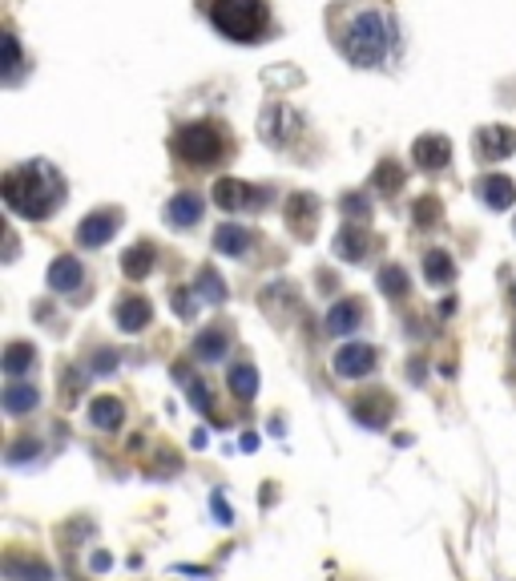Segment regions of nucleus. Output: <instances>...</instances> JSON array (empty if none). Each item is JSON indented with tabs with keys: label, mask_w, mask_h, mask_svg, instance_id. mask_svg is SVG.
Masks as SVG:
<instances>
[{
	"label": "nucleus",
	"mask_w": 516,
	"mask_h": 581,
	"mask_svg": "<svg viewBox=\"0 0 516 581\" xmlns=\"http://www.w3.org/2000/svg\"><path fill=\"white\" fill-rule=\"evenodd\" d=\"M0 190H4V202L16 210V214L48 218L53 214V206L61 202L64 182L48 161H29V166H21V169H8L4 182H0Z\"/></svg>",
	"instance_id": "nucleus-1"
},
{
	"label": "nucleus",
	"mask_w": 516,
	"mask_h": 581,
	"mask_svg": "<svg viewBox=\"0 0 516 581\" xmlns=\"http://www.w3.org/2000/svg\"><path fill=\"white\" fill-rule=\"evenodd\" d=\"M339 37V48H343L347 61L355 65H383L395 48V24H391V13L383 8H363L355 13L343 29L335 32Z\"/></svg>",
	"instance_id": "nucleus-2"
},
{
	"label": "nucleus",
	"mask_w": 516,
	"mask_h": 581,
	"mask_svg": "<svg viewBox=\"0 0 516 581\" xmlns=\"http://www.w3.org/2000/svg\"><path fill=\"white\" fill-rule=\"evenodd\" d=\"M210 21L230 40H258L266 29V0H214Z\"/></svg>",
	"instance_id": "nucleus-3"
},
{
	"label": "nucleus",
	"mask_w": 516,
	"mask_h": 581,
	"mask_svg": "<svg viewBox=\"0 0 516 581\" xmlns=\"http://www.w3.org/2000/svg\"><path fill=\"white\" fill-rule=\"evenodd\" d=\"M222 134L214 126H182L174 137V150L182 153L190 166H210V161L222 158Z\"/></svg>",
	"instance_id": "nucleus-4"
},
{
	"label": "nucleus",
	"mask_w": 516,
	"mask_h": 581,
	"mask_svg": "<svg viewBox=\"0 0 516 581\" xmlns=\"http://www.w3.org/2000/svg\"><path fill=\"white\" fill-rule=\"evenodd\" d=\"M214 202L222 210H254L262 206V190H254V186L238 182V178H222V182H214Z\"/></svg>",
	"instance_id": "nucleus-5"
},
{
	"label": "nucleus",
	"mask_w": 516,
	"mask_h": 581,
	"mask_svg": "<svg viewBox=\"0 0 516 581\" xmlns=\"http://www.w3.org/2000/svg\"><path fill=\"white\" fill-rule=\"evenodd\" d=\"M411 158H416L419 169H443L452 161V142L443 134H424L411 145Z\"/></svg>",
	"instance_id": "nucleus-6"
},
{
	"label": "nucleus",
	"mask_w": 516,
	"mask_h": 581,
	"mask_svg": "<svg viewBox=\"0 0 516 581\" xmlns=\"http://www.w3.org/2000/svg\"><path fill=\"white\" fill-rule=\"evenodd\" d=\"M512 150H516V129H508V126H484L480 134H476V153H480L484 161H500Z\"/></svg>",
	"instance_id": "nucleus-7"
},
{
	"label": "nucleus",
	"mask_w": 516,
	"mask_h": 581,
	"mask_svg": "<svg viewBox=\"0 0 516 581\" xmlns=\"http://www.w3.org/2000/svg\"><path fill=\"white\" fill-rule=\"evenodd\" d=\"M371 368H375V351H371L367 343H347V347H339L335 351V371L339 376L355 379V376H367Z\"/></svg>",
	"instance_id": "nucleus-8"
},
{
	"label": "nucleus",
	"mask_w": 516,
	"mask_h": 581,
	"mask_svg": "<svg viewBox=\"0 0 516 581\" xmlns=\"http://www.w3.org/2000/svg\"><path fill=\"white\" fill-rule=\"evenodd\" d=\"M113 234H117V210H97V214H89L85 222H81L77 238H81V247H101Z\"/></svg>",
	"instance_id": "nucleus-9"
},
{
	"label": "nucleus",
	"mask_w": 516,
	"mask_h": 581,
	"mask_svg": "<svg viewBox=\"0 0 516 581\" xmlns=\"http://www.w3.org/2000/svg\"><path fill=\"white\" fill-rule=\"evenodd\" d=\"M295 126H298V117L290 113V105H271L262 117V137L271 145H287L295 137Z\"/></svg>",
	"instance_id": "nucleus-10"
},
{
	"label": "nucleus",
	"mask_w": 516,
	"mask_h": 581,
	"mask_svg": "<svg viewBox=\"0 0 516 581\" xmlns=\"http://www.w3.org/2000/svg\"><path fill=\"white\" fill-rule=\"evenodd\" d=\"M480 198L488 202L492 210H508L516 202V186H512V178H504V174H488V178H480Z\"/></svg>",
	"instance_id": "nucleus-11"
},
{
	"label": "nucleus",
	"mask_w": 516,
	"mask_h": 581,
	"mask_svg": "<svg viewBox=\"0 0 516 581\" xmlns=\"http://www.w3.org/2000/svg\"><path fill=\"white\" fill-rule=\"evenodd\" d=\"M314 214H319V202H314V194H290V202H287V222L295 226L298 234H311Z\"/></svg>",
	"instance_id": "nucleus-12"
},
{
	"label": "nucleus",
	"mask_w": 516,
	"mask_h": 581,
	"mask_svg": "<svg viewBox=\"0 0 516 581\" xmlns=\"http://www.w3.org/2000/svg\"><path fill=\"white\" fill-rule=\"evenodd\" d=\"M150 319H153V307L145 303L142 295H129L125 303L117 307V327H121V331H142Z\"/></svg>",
	"instance_id": "nucleus-13"
},
{
	"label": "nucleus",
	"mask_w": 516,
	"mask_h": 581,
	"mask_svg": "<svg viewBox=\"0 0 516 581\" xmlns=\"http://www.w3.org/2000/svg\"><path fill=\"white\" fill-rule=\"evenodd\" d=\"M166 218L177 226V230H185V226H194L202 218V198L198 194H177V198L166 206Z\"/></svg>",
	"instance_id": "nucleus-14"
},
{
	"label": "nucleus",
	"mask_w": 516,
	"mask_h": 581,
	"mask_svg": "<svg viewBox=\"0 0 516 581\" xmlns=\"http://www.w3.org/2000/svg\"><path fill=\"white\" fill-rule=\"evenodd\" d=\"M367 247H371V238L363 226H343V234H339V242H335V255L347 258V263H359V258L367 255Z\"/></svg>",
	"instance_id": "nucleus-15"
},
{
	"label": "nucleus",
	"mask_w": 516,
	"mask_h": 581,
	"mask_svg": "<svg viewBox=\"0 0 516 581\" xmlns=\"http://www.w3.org/2000/svg\"><path fill=\"white\" fill-rule=\"evenodd\" d=\"M121 416H125V408H121V400H113V395H97L93 403H89V420H93V428H117Z\"/></svg>",
	"instance_id": "nucleus-16"
},
{
	"label": "nucleus",
	"mask_w": 516,
	"mask_h": 581,
	"mask_svg": "<svg viewBox=\"0 0 516 581\" xmlns=\"http://www.w3.org/2000/svg\"><path fill=\"white\" fill-rule=\"evenodd\" d=\"M48 287L53 290H77L81 287V263L77 258H56L48 266Z\"/></svg>",
	"instance_id": "nucleus-17"
},
{
	"label": "nucleus",
	"mask_w": 516,
	"mask_h": 581,
	"mask_svg": "<svg viewBox=\"0 0 516 581\" xmlns=\"http://www.w3.org/2000/svg\"><path fill=\"white\" fill-rule=\"evenodd\" d=\"M363 307L355 303V299H343V303H335L327 311V331H335V335H343V331H351L355 323H359Z\"/></svg>",
	"instance_id": "nucleus-18"
},
{
	"label": "nucleus",
	"mask_w": 516,
	"mask_h": 581,
	"mask_svg": "<svg viewBox=\"0 0 516 581\" xmlns=\"http://www.w3.org/2000/svg\"><path fill=\"white\" fill-rule=\"evenodd\" d=\"M214 247L222 250V255H246L250 250V230L246 226H222V230L214 234Z\"/></svg>",
	"instance_id": "nucleus-19"
},
{
	"label": "nucleus",
	"mask_w": 516,
	"mask_h": 581,
	"mask_svg": "<svg viewBox=\"0 0 516 581\" xmlns=\"http://www.w3.org/2000/svg\"><path fill=\"white\" fill-rule=\"evenodd\" d=\"M37 408V387L32 384H8L4 387V412L21 416V412H32Z\"/></svg>",
	"instance_id": "nucleus-20"
},
{
	"label": "nucleus",
	"mask_w": 516,
	"mask_h": 581,
	"mask_svg": "<svg viewBox=\"0 0 516 581\" xmlns=\"http://www.w3.org/2000/svg\"><path fill=\"white\" fill-rule=\"evenodd\" d=\"M121 271L129 274V279H145V274L153 271V250L150 247H133L121 255Z\"/></svg>",
	"instance_id": "nucleus-21"
},
{
	"label": "nucleus",
	"mask_w": 516,
	"mask_h": 581,
	"mask_svg": "<svg viewBox=\"0 0 516 581\" xmlns=\"http://www.w3.org/2000/svg\"><path fill=\"white\" fill-rule=\"evenodd\" d=\"M194 355H202V360H218V355H226V331H218V327L202 331V335L194 339Z\"/></svg>",
	"instance_id": "nucleus-22"
},
{
	"label": "nucleus",
	"mask_w": 516,
	"mask_h": 581,
	"mask_svg": "<svg viewBox=\"0 0 516 581\" xmlns=\"http://www.w3.org/2000/svg\"><path fill=\"white\" fill-rule=\"evenodd\" d=\"M230 387L238 400H250V395L258 392V371L246 368V363H238V368H230Z\"/></svg>",
	"instance_id": "nucleus-23"
},
{
	"label": "nucleus",
	"mask_w": 516,
	"mask_h": 581,
	"mask_svg": "<svg viewBox=\"0 0 516 581\" xmlns=\"http://www.w3.org/2000/svg\"><path fill=\"white\" fill-rule=\"evenodd\" d=\"M32 360H37V351H32L29 343H13L4 351V371H8V376H21V371L32 368Z\"/></svg>",
	"instance_id": "nucleus-24"
},
{
	"label": "nucleus",
	"mask_w": 516,
	"mask_h": 581,
	"mask_svg": "<svg viewBox=\"0 0 516 581\" xmlns=\"http://www.w3.org/2000/svg\"><path fill=\"white\" fill-rule=\"evenodd\" d=\"M379 287H383L391 299H403L411 287V279L403 274V266H383V271H379Z\"/></svg>",
	"instance_id": "nucleus-25"
},
{
	"label": "nucleus",
	"mask_w": 516,
	"mask_h": 581,
	"mask_svg": "<svg viewBox=\"0 0 516 581\" xmlns=\"http://www.w3.org/2000/svg\"><path fill=\"white\" fill-rule=\"evenodd\" d=\"M424 274H427V282H448L452 279V258L443 255V250H432V255L424 258Z\"/></svg>",
	"instance_id": "nucleus-26"
},
{
	"label": "nucleus",
	"mask_w": 516,
	"mask_h": 581,
	"mask_svg": "<svg viewBox=\"0 0 516 581\" xmlns=\"http://www.w3.org/2000/svg\"><path fill=\"white\" fill-rule=\"evenodd\" d=\"M198 279H202V295H206V299H210V303H218V299H222V295H226V287H222V279H218V274H214V271H210V266H206V271H202V274H198Z\"/></svg>",
	"instance_id": "nucleus-27"
},
{
	"label": "nucleus",
	"mask_w": 516,
	"mask_h": 581,
	"mask_svg": "<svg viewBox=\"0 0 516 581\" xmlns=\"http://www.w3.org/2000/svg\"><path fill=\"white\" fill-rule=\"evenodd\" d=\"M435 218H440V202H435V198L416 202V222H419V226H432Z\"/></svg>",
	"instance_id": "nucleus-28"
},
{
	"label": "nucleus",
	"mask_w": 516,
	"mask_h": 581,
	"mask_svg": "<svg viewBox=\"0 0 516 581\" xmlns=\"http://www.w3.org/2000/svg\"><path fill=\"white\" fill-rule=\"evenodd\" d=\"M375 182H379V186H391V190H395V186L403 182V174H400V169L391 166V161H383V166L375 169Z\"/></svg>",
	"instance_id": "nucleus-29"
},
{
	"label": "nucleus",
	"mask_w": 516,
	"mask_h": 581,
	"mask_svg": "<svg viewBox=\"0 0 516 581\" xmlns=\"http://www.w3.org/2000/svg\"><path fill=\"white\" fill-rule=\"evenodd\" d=\"M4 53H8V65H4V69L16 73V65H21V48H16V37H13V32H4Z\"/></svg>",
	"instance_id": "nucleus-30"
},
{
	"label": "nucleus",
	"mask_w": 516,
	"mask_h": 581,
	"mask_svg": "<svg viewBox=\"0 0 516 581\" xmlns=\"http://www.w3.org/2000/svg\"><path fill=\"white\" fill-rule=\"evenodd\" d=\"M190 403H198V412H210V395H206V384H198V379H194V384H190Z\"/></svg>",
	"instance_id": "nucleus-31"
},
{
	"label": "nucleus",
	"mask_w": 516,
	"mask_h": 581,
	"mask_svg": "<svg viewBox=\"0 0 516 581\" xmlns=\"http://www.w3.org/2000/svg\"><path fill=\"white\" fill-rule=\"evenodd\" d=\"M343 210H347V214L367 218V202H363V198H347V202H343Z\"/></svg>",
	"instance_id": "nucleus-32"
},
{
	"label": "nucleus",
	"mask_w": 516,
	"mask_h": 581,
	"mask_svg": "<svg viewBox=\"0 0 516 581\" xmlns=\"http://www.w3.org/2000/svg\"><path fill=\"white\" fill-rule=\"evenodd\" d=\"M214 508H218V521H222V525H230V521H234V513H230V505H226V500H222V497H214Z\"/></svg>",
	"instance_id": "nucleus-33"
},
{
	"label": "nucleus",
	"mask_w": 516,
	"mask_h": 581,
	"mask_svg": "<svg viewBox=\"0 0 516 581\" xmlns=\"http://www.w3.org/2000/svg\"><path fill=\"white\" fill-rule=\"evenodd\" d=\"M174 307H177L182 315H194V303L185 299V290H174Z\"/></svg>",
	"instance_id": "nucleus-34"
},
{
	"label": "nucleus",
	"mask_w": 516,
	"mask_h": 581,
	"mask_svg": "<svg viewBox=\"0 0 516 581\" xmlns=\"http://www.w3.org/2000/svg\"><path fill=\"white\" fill-rule=\"evenodd\" d=\"M113 363H117L113 360V351H101V360H93V368L97 371H113Z\"/></svg>",
	"instance_id": "nucleus-35"
},
{
	"label": "nucleus",
	"mask_w": 516,
	"mask_h": 581,
	"mask_svg": "<svg viewBox=\"0 0 516 581\" xmlns=\"http://www.w3.org/2000/svg\"><path fill=\"white\" fill-rule=\"evenodd\" d=\"M512 347H516V335H512Z\"/></svg>",
	"instance_id": "nucleus-36"
}]
</instances>
